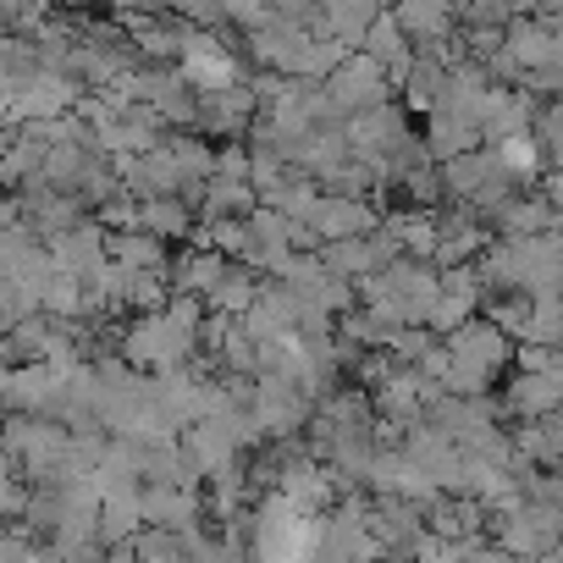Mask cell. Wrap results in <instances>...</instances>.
Wrapping results in <instances>:
<instances>
[{
	"label": "cell",
	"mask_w": 563,
	"mask_h": 563,
	"mask_svg": "<svg viewBox=\"0 0 563 563\" xmlns=\"http://www.w3.org/2000/svg\"><path fill=\"white\" fill-rule=\"evenodd\" d=\"M431 117V128H426V150L437 155V161H453V155H464V150H481V122L475 117H464V111H453V106H437V111H426Z\"/></svg>",
	"instance_id": "5"
},
{
	"label": "cell",
	"mask_w": 563,
	"mask_h": 563,
	"mask_svg": "<svg viewBox=\"0 0 563 563\" xmlns=\"http://www.w3.org/2000/svg\"><path fill=\"white\" fill-rule=\"evenodd\" d=\"M530 117H536V106H530V95L525 89H503V84H492V95L481 100V133H486V144H503V139H514V133H530Z\"/></svg>",
	"instance_id": "4"
},
{
	"label": "cell",
	"mask_w": 563,
	"mask_h": 563,
	"mask_svg": "<svg viewBox=\"0 0 563 563\" xmlns=\"http://www.w3.org/2000/svg\"><path fill=\"white\" fill-rule=\"evenodd\" d=\"M254 271H260V265H249V260H243V265H227V276L205 294L210 316H238V321H243V316L254 310V299H260V276H254Z\"/></svg>",
	"instance_id": "8"
},
{
	"label": "cell",
	"mask_w": 563,
	"mask_h": 563,
	"mask_svg": "<svg viewBox=\"0 0 563 563\" xmlns=\"http://www.w3.org/2000/svg\"><path fill=\"white\" fill-rule=\"evenodd\" d=\"M541 139H530V133H514V139H503L497 144V155H503V166H508V177L514 183H530L536 172H541Z\"/></svg>",
	"instance_id": "10"
},
{
	"label": "cell",
	"mask_w": 563,
	"mask_h": 563,
	"mask_svg": "<svg viewBox=\"0 0 563 563\" xmlns=\"http://www.w3.org/2000/svg\"><path fill=\"white\" fill-rule=\"evenodd\" d=\"M327 89H332V100L349 111V117H360V111H371V106H382L387 100V89H393V73L371 56V51H349L343 56V67L327 78Z\"/></svg>",
	"instance_id": "1"
},
{
	"label": "cell",
	"mask_w": 563,
	"mask_h": 563,
	"mask_svg": "<svg viewBox=\"0 0 563 563\" xmlns=\"http://www.w3.org/2000/svg\"><path fill=\"white\" fill-rule=\"evenodd\" d=\"M144 227L172 243V238H188L194 232V210L183 205V194H155V199H144Z\"/></svg>",
	"instance_id": "9"
},
{
	"label": "cell",
	"mask_w": 563,
	"mask_h": 563,
	"mask_svg": "<svg viewBox=\"0 0 563 563\" xmlns=\"http://www.w3.org/2000/svg\"><path fill=\"white\" fill-rule=\"evenodd\" d=\"M376 210H371V199L365 194H321V205L310 210V227H316V238L321 243H332V238H360V232H376Z\"/></svg>",
	"instance_id": "3"
},
{
	"label": "cell",
	"mask_w": 563,
	"mask_h": 563,
	"mask_svg": "<svg viewBox=\"0 0 563 563\" xmlns=\"http://www.w3.org/2000/svg\"><path fill=\"white\" fill-rule=\"evenodd\" d=\"M448 349H453V360H464V365H475V371H486V376H497L508 360H519V338L503 332L492 316H486V321L470 316L464 327H453V332H448Z\"/></svg>",
	"instance_id": "2"
},
{
	"label": "cell",
	"mask_w": 563,
	"mask_h": 563,
	"mask_svg": "<svg viewBox=\"0 0 563 563\" xmlns=\"http://www.w3.org/2000/svg\"><path fill=\"white\" fill-rule=\"evenodd\" d=\"M563 404V365H552V371H519L514 382H508V409L514 415H552Z\"/></svg>",
	"instance_id": "7"
},
{
	"label": "cell",
	"mask_w": 563,
	"mask_h": 563,
	"mask_svg": "<svg viewBox=\"0 0 563 563\" xmlns=\"http://www.w3.org/2000/svg\"><path fill=\"white\" fill-rule=\"evenodd\" d=\"M144 519L150 525H172V530H194L199 525V497L183 481H150L144 492Z\"/></svg>",
	"instance_id": "6"
}]
</instances>
